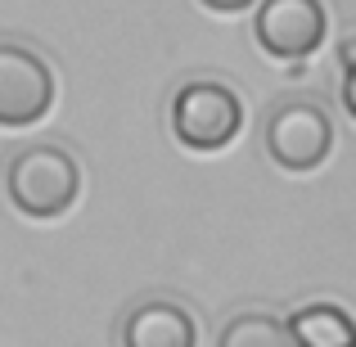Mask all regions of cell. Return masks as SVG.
Listing matches in <instances>:
<instances>
[{
  "label": "cell",
  "mask_w": 356,
  "mask_h": 347,
  "mask_svg": "<svg viewBox=\"0 0 356 347\" xmlns=\"http://www.w3.org/2000/svg\"><path fill=\"white\" fill-rule=\"evenodd\" d=\"M5 194L27 221H59L81 199V167L59 145H27L5 167Z\"/></svg>",
  "instance_id": "6da1fadb"
},
{
  "label": "cell",
  "mask_w": 356,
  "mask_h": 347,
  "mask_svg": "<svg viewBox=\"0 0 356 347\" xmlns=\"http://www.w3.org/2000/svg\"><path fill=\"white\" fill-rule=\"evenodd\" d=\"M243 131V99L226 81H185L172 95V136L190 154H221Z\"/></svg>",
  "instance_id": "7a4b0ae2"
},
{
  "label": "cell",
  "mask_w": 356,
  "mask_h": 347,
  "mask_svg": "<svg viewBox=\"0 0 356 347\" xmlns=\"http://www.w3.org/2000/svg\"><path fill=\"white\" fill-rule=\"evenodd\" d=\"M54 68L41 50L23 41H0V127L23 131L50 118L54 108Z\"/></svg>",
  "instance_id": "3957f363"
},
{
  "label": "cell",
  "mask_w": 356,
  "mask_h": 347,
  "mask_svg": "<svg viewBox=\"0 0 356 347\" xmlns=\"http://www.w3.org/2000/svg\"><path fill=\"white\" fill-rule=\"evenodd\" d=\"M334 149V122L321 104L289 99L266 118V154L284 172H316Z\"/></svg>",
  "instance_id": "277c9868"
},
{
  "label": "cell",
  "mask_w": 356,
  "mask_h": 347,
  "mask_svg": "<svg viewBox=\"0 0 356 347\" xmlns=\"http://www.w3.org/2000/svg\"><path fill=\"white\" fill-rule=\"evenodd\" d=\"M257 45L280 63L312 59L330 36V9L325 0H261L252 18Z\"/></svg>",
  "instance_id": "5b68a950"
},
{
  "label": "cell",
  "mask_w": 356,
  "mask_h": 347,
  "mask_svg": "<svg viewBox=\"0 0 356 347\" xmlns=\"http://www.w3.org/2000/svg\"><path fill=\"white\" fill-rule=\"evenodd\" d=\"M122 347H199V325L172 298L136 302L122 321Z\"/></svg>",
  "instance_id": "8992f818"
},
{
  "label": "cell",
  "mask_w": 356,
  "mask_h": 347,
  "mask_svg": "<svg viewBox=\"0 0 356 347\" xmlns=\"http://www.w3.org/2000/svg\"><path fill=\"white\" fill-rule=\"evenodd\" d=\"M289 339L293 347H356V325L343 307L312 302L289 316Z\"/></svg>",
  "instance_id": "52a82bcc"
},
{
  "label": "cell",
  "mask_w": 356,
  "mask_h": 347,
  "mask_svg": "<svg viewBox=\"0 0 356 347\" xmlns=\"http://www.w3.org/2000/svg\"><path fill=\"white\" fill-rule=\"evenodd\" d=\"M217 347H293L289 325L270 312H239L217 334Z\"/></svg>",
  "instance_id": "ba28073f"
},
{
  "label": "cell",
  "mask_w": 356,
  "mask_h": 347,
  "mask_svg": "<svg viewBox=\"0 0 356 347\" xmlns=\"http://www.w3.org/2000/svg\"><path fill=\"white\" fill-rule=\"evenodd\" d=\"M203 9H212V14H248L257 0H199Z\"/></svg>",
  "instance_id": "9c48e42d"
}]
</instances>
